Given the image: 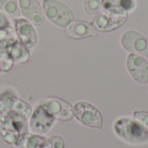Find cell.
<instances>
[{
	"label": "cell",
	"instance_id": "obj_1",
	"mask_svg": "<svg viewBox=\"0 0 148 148\" xmlns=\"http://www.w3.org/2000/svg\"><path fill=\"white\" fill-rule=\"evenodd\" d=\"M127 19V12L121 7H111L100 11L92 22L96 31L109 32L121 27Z\"/></svg>",
	"mask_w": 148,
	"mask_h": 148
},
{
	"label": "cell",
	"instance_id": "obj_2",
	"mask_svg": "<svg viewBox=\"0 0 148 148\" xmlns=\"http://www.w3.org/2000/svg\"><path fill=\"white\" fill-rule=\"evenodd\" d=\"M114 128L115 134L127 142L140 144L148 140V132L134 119L121 118L116 121Z\"/></svg>",
	"mask_w": 148,
	"mask_h": 148
},
{
	"label": "cell",
	"instance_id": "obj_3",
	"mask_svg": "<svg viewBox=\"0 0 148 148\" xmlns=\"http://www.w3.org/2000/svg\"><path fill=\"white\" fill-rule=\"evenodd\" d=\"M42 6L49 20L60 27H66L74 20L72 10L60 1L43 0Z\"/></svg>",
	"mask_w": 148,
	"mask_h": 148
},
{
	"label": "cell",
	"instance_id": "obj_4",
	"mask_svg": "<svg viewBox=\"0 0 148 148\" xmlns=\"http://www.w3.org/2000/svg\"><path fill=\"white\" fill-rule=\"evenodd\" d=\"M73 114L82 124L93 128H102V115L94 105L85 101L76 102L73 108Z\"/></svg>",
	"mask_w": 148,
	"mask_h": 148
},
{
	"label": "cell",
	"instance_id": "obj_5",
	"mask_svg": "<svg viewBox=\"0 0 148 148\" xmlns=\"http://www.w3.org/2000/svg\"><path fill=\"white\" fill-rule=\"evenodd\" d=\"M31 114L30 106L16 97H0V116H10L26 121Z\"/></svg>",
	"mask_w": 148,
	"mask_h": 148
},
{
	"label": "cell",
	"instance_id": "obj_6",
	"mask_svg": "<svg viewBox=\"0 0 148 148\" xmlns=\"http://www.w3.org/2000/svg\"><path fill=\"white\" fill-rule=\"evenodd\" d=\"M26 121L0 116V137L5 142L16 145L20 136L26 133Z\"/></svg>",
	"mask_w": 148,
	"mask_h": 148
},
{
	"label": "cell",
	"instance_id": "obj_7",
	"mask_svg": "<svg viewBox=\"0 0 148 148\" xmlns=\"http://www.w3.org/2000/svg\"><path fill=\"white\" fill-rule=\"evenodd\" d=\"M37 106L43 108L50 115L59 121H70L74 115L72 106L66 101L60 98H44L38 102Z\"/></svg>",
	"mask_w": 148,
	"mask_h": 148
},
{
	"label": "cell",
	"instance_id": "obj_8",
	"mask_svg": "<svg viewBox=\"0 0 148 148\" xmlns=\"http://www.w3.org/2000/svg\"><path fill=\"white\" fill-rule=\"evenodd\" d=\"M121 46L127 51L148 57V40L140 33L127 30L121 36Z\"/></svg>",
	"mask_w": 148,
	"mask_h": 148
},
{
	"label": "cell",
	"instance_id": "obj_9",
	"mask_svg": "<svg viewBox=\"0 0 148 148\" xmlns=\"http://www.w3.org/2000/svg\"><path fill=\"white\" fill-rule=\"evenodd\" d=\"M127 69L133 79L140 83L146 84L148 82V62L140 55L130 54L127 58Z\"/></svg>",
	"mask_w": 148,
	"mask_h": 148
},
{
	"label": "cell",
	"instance_id": "obj_10",
	"mask_svg": "<svg viewBox=\"0 0 148 148\" xmlns=\"http://www.w3.org/2000/svg\"><path fill=\"white\" fill-rule=\"evenodd\" d=\"M55 120L43 108L37 106L29 121V130L37 134H46L53 126Z\"/></svg>",
	"mask_w": 148,
	"mask_h": 148
},
{
	"label": "cell",
	"instance_id": "obj_11",
	"mask_svg": "<svg viewBox=\"0 0 148 148\" xmlns=\"http://www.w3.org/2000/svg\"><path fill=\"white\" fill-rule=\"evenodd\" d=\"M19 7L22 14L29 23L36 26L43 23V11L37 0H19Z\"/></svg>",
	"mask_w": 148,
	"mask_h": 148
},
{
	"label": "cell",
	"instance_id": "obj_12",
	"mask_svg": "<svg viewBox=\"0 0 148 148\" xmlns=\"http://www.w3.org/2000/svg\"><path fill=\"white\" fill-rule=\"evenodd\" d=\"M15 29L21 42L26 47L32 48L36 44V33L29 22L23 18H17L15 20Z\"/></svg>",
	"mask_w": 148,
	"mask_h": 148
},
{
	"label": "cell",
	"instance_id": "obj_13",
	"mask_svg": "<svg viewBox=\"0 0 148 148\" xmlns=\"http://www.w3.org/2000/svg\"><path fill=\"white\" fill-rule=\"evenodd\" d=\"M95 31L96 30L91 23L81 20L72 21L66 28V34L73 39H82L95 36Z\"/></svg>",
	"mask_w": 148,
	"mask_h": 148
},
{
	"label": "cell",
	"instance_id": "obj_14",
	"mask_svg": "<svg viewBox=\"0 0 148 148\" xmlns=\"http://www.w3.org/2000/svg\"><path fill=\"white\" fill-rule=\"evenodd\" d=\"M6 50L11 60L17 63L26 62L29 58V52L26 46L16 39L9 42L5 45Z\"/></svg>",
	"mask_w": 148,
	"mask_h": 148
},
{
	"label": "cell",
	"instance_id": "obj_15",
	"mask_svg": "<svg viewBox=\"0 0 148 148\" xmlns=\"http://www.w3.org/2000/svg\"><path fill=\"white\" fill-rule=\"evenodd\" d=\"M44 141L45 138L43 136L24 133L20 136L16 146L18 148H41Z\"/></svg>",
	"mask_w": 148,
	"mask_h": 148
},
{
	"label": "cell",
	"instance_id": "obj_16",
	"mask_svg": "<svg viewBox=\"0 0 148 148\" xmlns=\"http://www.w3.org/2000/svg\"><path fill=\"white\" fill-rule=\"evenodd\" d=\"M0 11L12 20L19 16V10L16 0H0Z\"/></svg>",
	"mask_w": 148,
	"mask_h": 148
},
{
	"label": "cell",
	"instance_id": "obj_17",
	"mask_svg": "<svg viewBox=\"0 0 148 148\" xmlns=\"http://www.w3.org/2000/svg\"><path fill=\"white\" fill-rule=\"evenodd\" d=\"M111 7H121L128 13L135 9L136 3L134 0H103V9H108Z\"/></svg>",
	"mask_w": 148,
	"mask_h": 148
},
{
	"label": "cell",
	"instance_id": "obj_18",
	"mask_svg": "<svg viewBox=\"0 0 148 148\" xmlns=\"http://www.w3.org/2000/svg\"><path fill=\"white\" fill-rule=\"evenodd\" d=\"M102 2L103 0H84L83 4L85 12L90 16H96L102 8Z\"/></svg>",
	"mask_w": 148,
	"mask_h": 148
},
{
	"label": "cell",
	"instance_id": "obj_19",
	"mask_svg": "<svg viewBox=\"0 0 148 148\" xmlns=\"http://www.w3.org/2000/svg\"><path fill=\"white\" fill-rule=\"evenodd\" d=\"M13 61L9 56L5 47H0V69L3 72L9 71L12 67Z\"/></svg>",
	"mask_w": 148,
	"mask_h": 148
},
{
	"label": "cell",
	"instance_id": "obj_20",
	"mask_svg": "<svg viewBox=\"0 0 148 148\" xmlns=\"http://www.w3.org/2000/svg\"><path fill=\"white\" fill-rule=\"evenodd\" d=\"M41 148H64V140L61 136L53 135L45 140Z\"/></svg>",
	"mask_w": 148,
	"mask_h": 148
},
{
	"label": "cell",
	"instance_id": "obj_21",
	"mask_svg": "<svg viewBox=\"0 0 148 148\" xmlns=\"http://www.w3.org/2000/svg\"><path fill=\"white\" fill-rule=\"evenodd\" d=\"M133 119L138 122L146 131L148 132V112L147 111H134Z\"/></svg>",
	"mask_w": 148,
	"mask_h": 148
},
{
	"label": "cell",
	"instance_id": "obj_22",
	"mask_svg": "<svg viewBox=\"0 0 148 148\" xmlns=\"http://www.w3.org/2000/svg\"><path fill=\"white\" fill-rule=\"evenodd\" d=\"M8 29H10V22L7 17L2 12H0V30H5Z\"/></svg>",
	"mask_w": 148,
	"mask_h": 148
},
{
	"label": "cell",
	"instance_id": "obj_23",
	"mask_svg": "<svg viewBox=\"0 0 148 148\" xmlns=\"http://www.w3.org/2000/svg\"><path fill=\"white\" fill-rule=\"evenodd\" d=\"M0 70H1V69H0Z\"/></svg>",
	"mask_w": 148,
	"mask_h": 148
}]
</instances>
